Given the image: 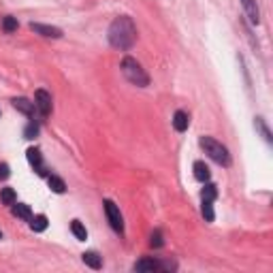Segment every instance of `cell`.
Here are the masks:
<instances>
[{"label":"cell","instance_id":"24","mask_svg":"<svg viewBox=\"0 0 273 273\" xmlns=\"http://www.w3.org/2000/svg\"><path fill=\"white\" fill-rule=\"evenodd\" d=\"M150 246H152V248H162V246H164V239H162V230H160V228H156L154 232H152Z\"/></svg>","mask_w":273,"mask_h":273},{"label":"cell","instance_id":"11","mask_svg":"<svg viewBox=\"0 0 273 273\" xmlns=\"http://www.w3.org/2000/svg\"><path fill=\"white\" fill-rule=\"evenodd\" d=\"M244 4V11L246 15L250 18L252 24H258L260 22V11H258V4H256V0H242Z\"/></svg>","mask_w":273,"mask_h":273},{"label":"cell","instance_id":"12","mask_svg":"<svg viewBox=\"0 0 273 273\" xmlns=\"http://www.w3.org/2000/svg\"><path fill=\"white\" fill-rule=\"evenodd\" d=\"M192 171H194V178L198 180V182H210V178H212V173H210V166H207L203 160H196L194 164H192Z\"/></svg>","mask_w":273,"mask_h":273},{"label":"cell","instance_id":"4","mask_svg":"<svg viewBox=\"0 0 273 273\" xmlns=\"http://www.w3.org/2000/svg\"><path fill=\"white\" fill-rule=\"evenodd\" d=\"M132 269H134V271H150V273H154V271H175V269H178V264L171 262V260L141 258V260H136V262L132 264Z\"/></svg>","mask_w":273,"mask_h":273},{"label":"cell","instance_id":"15","mask_svg":"<svg viewBox=\"0 0 273 273\" xmlns=\"http://www.w3.org/2000/svg\"><path fill=\"white\" fill-rule=\"evenodd\" d=\"M11 207H13V216H18V218L30 222L32 212H30V207H28V205H24V203H18V205H15V203H13Z\"/></svg>","mask_w":273,"mask_h":273},{"label":"cell","instance_id":"19","mask_svg":"<svg viewBox=\"0 0 273 273\" xmlns=\"http://www.w3.org/2000/svg\"><path fill=\"white\" fill-rule=\"evenodd\" d=\"M70 230H73V235L79 239V242H86V239H88V230H86V226L79 220L70 222Z\"/></svg>","mask_w":273,"mask_h":273},{"label":"cell","instance_id":"2","mask_svg":"<svg viewBox=\"0 0 273 273\" xmlns=\"http://www.w3.org/2000/svg\"><path fill=\"white\" fill-rule=\"evenodd\" d=\"M120 68H122V75L132 86H136V88H148L150 86V75L146 73V68L141 66V62H136L134 58H130V56H126L122 60V66Z\"/></svg>","mask_w":273,"mask_h":273},{"label":"cell","instance_id":"3","mask_svg":"<svg viewBox=\"0 0 273 273\" xmlns=\"http://www.w3.org/2000/svg\"><path fill=\"white\" fill-rule=\"evenodd\" d=\"M200 148L205 150V154L210 156L214 162H218L220 166H230V154H228V150L222 146L220 141H216L212 139V136H200Z\"/></svg>","mask_w":273,"mask_h":273},{"label":"cell","instance_id":"23","mask_svg":"<svg viewBox=\"0 0 273 273\" xmlns=\"http://www.w3.org/2000/svg\"><path fill=\"white\" fill-rule=\"evenodd\" d=\"M38 134V122H34V120H30L28 122V126L24 128V136H26V139H34V136Z\"/></svg>","mask_w":273,"mask_h":273},{"label":"cell","instance_id":"9","mask_svg":"<svg viewBox=\"0 0 273 273\" xmlns=\"http://www.w3.org/2000/svg\"><path fill=\"white\" fill-rule=\"evenodd\" d=\"M11 102H13V107L18 109L20 114L28 116V118H34V114H36V107H34V102H32V100L24 98V96H18V98H13Z\"/></svg>","mask_w":273,"mask_h":273},{"label":"cell","instance_id":"13","mask_svg":"<svg viewBox=\"0 0 273 273\" xmlns=\"http://www.w3.org/2000/svg\"><path fill=\"white\" fill-rule=\"evenodd\" d=\"M82 258H84V262L88 264V267H92V269H100V267H102V260H100L98 252H94V250L84 252V254H82Z\"/></svg>","mask_w":273,"mask_h":273},{"label":"cell","instance_id":"7","mask_svg":"<svg viewBox=\"0 0 273 273\" xmlns=\"http://www.w3.org/2000/svg\"><path fill=\"white\" fill-rule=\"evenodd\" d=\"M26 158H28L30 166L34 168L36 175H41V178H47V166H45V160H43L41 150H38V148H28Z\"/></svg>","mask_w":273,"mask_h":273},{"label":"cell","instance_id":"22","mask_svg":"<svg viewBox=\"0 0 273 273\" xmlns=\"http://www.w3.org/2000/svg\"><path fill=\"white\" fill-rule=\"evenodd\" d=\"M18 26H20L18 20L11 18V15H6V18L2 20V30L6 32V34H11V32H15V30H18Z\"/></svg>","mask_w":273,"mask_h":273},{"label":"cell","instance_id":"25","mask_svg":"<svg viewBox=\"0 0 273 273\" xmlns=\"http://www.w3.org/2000/svg\"><path fill=\"white\" fill-rule=\"evenodd\" d=\"M11 175V168H9V164L6 162H0V182L2 180H6Z\"/></svg>","mask_w":273,"mask_h":273},{"label":"cell","instance_id":"5","mask_svg":"<svg viewBox=\"0 0 273 273\" xmlns=\"http://www.w3.org/2000/svg\"><path fill=\"white\" fill-rule=\"evenodd\" d=\"M105 214H107V220L111 224V228L120 235H124V218H122V212H120V207L114 203L111 198H105Z\"/></svg>","mask_w":273,"mask_h":273},{"label":"cell","instance_id":"1","mask_svg":"<svg viewBox=\"0 0 273 273\" xmlns=\"http://www.w3.org/2000/svg\"><path fill=\"white\" fill-rule=\"evenodd\" d=\"M107 36H109L111 47H116L120 52H128L136 41V26H134L132 18H128V15L116 18L111 22Z\"/></svg>","mask_w":273,"mask_h":273},{"label":"cell","instance_id":"16","mask_svg":"<svg viewBox=\"0 0 273 273\" xmlns=\"http://www.w3.org/2000/svg\"><path fill=\"white\" fill-rule=\"evenodd\" d=\"M254 126H256V130H258V132L262 134V139L267 141V143L273 141V134H271V130H269V126L264 124V120H262V118H256V120H254Z\"/></svg>","mask_w":273,"mask_h":273},{"label":"cell","instance_id":"20","mask_svg":"<svg viewBox=\"0 0 273 273\" xmlns=\"http://www.w3.org/2000/svg\"><path fill=\"white\" fill-rule=\"evenodd\" d=\"M200 214H203V218H205L207 222H214V218H216V214H214V200H205V198H203Z\"/></svg>","mask_w":273,"mask_h":273},{"label":"cell","instance_id":"6","mask_svg":"<svg viewBox=\"0 0 273 273\" xmlns=\"http://www.w3.org/2000/svg\"><path fill=\"white\" fill-rule=\"evenodd\" d=\"M34 107L38 111V116L41 118H50L52 114V94L47 90H36L34 92Z\"/></svg>","mask_w":273,"mask_h":273},{"label":"cell","instance_id":"26","mask_svg":"<svg viewBox=\"0 0 273 273\" xmlns=\"http://www.w3.org/2000/svg\"><path fill=\"white\" fill-rule=\"evenodd\" d=\"M0 239H2V232H0Z\"/></svg>","mask_w":273,"mask_h":273},{"label":"cell","instance_id":"10","mask_svg":"<svg viewBox=\"0 0 273 273\" xmlns=\"http://www.w3.org/2000/svg\"><path fill=\"white\" fill-rule=\"evenodd\" d=\"M188 126H190V116L186 114V111H175V116H173V128L178 132H186L188 130Z\"/></svg>","mask_w":273,"mask_h":273},{"label":"cell","instance_id":"18","mask_svg":"<svg viewBox=\"0 0 273 273\" xmlns=\"http://www.w3.org/2000/svg\"><path fill=\"white\" fill-rule=\"evenodd\" d=\"M216 196H218V186L212 182H205V188L200 190V198L205 200H216Z\"/></svg>","mask_w":273,"mask_h":273},{"label":"cell","instance_id":"21","mask_svg":"<svg viewBox=\"0 0 273 273\" xmlns=\"http://www.w3.org/2000/svg\"><path fill=\"white\" fill-rule=\"evenodd\" d=\"M0 200H2L4 205H13L15 200H18V194H15L13 188H0Z\"/></svg>","mask_w":273,"mask_h":273},{"label":"cell","instance_id":"14","mask_svg":"<svg viewBox=\"0 0 273 273\" xmlns=\"http://www.w3.org/2000/svg\"><path fill=\"white\" fill-rule=\"evenodd\" d=\"M47 184H50L52 192H56V194H64V190H66V184L58 175H47Z\"/></svg>","mask_w":273,"mask_h":273},{"label":"cell","instance_id":"17","mask_svg":"<svg viewBox=\"0 0 273 273\" xmlns=\"http://www.w3.org/2000/svg\"><path fill=\"white\" fill-rule=\"evenodd\" d=\"M30 228L34 230V232H43L47 228V218H45L43 214L32 216V218H30Z\"/></svg>","mask_w":273,"mask_h":273},{"label":"cell","instance_id":"8","mask_svg":"<svg viewBox=\"0 0 273 273\" xmlns=\"http://www.w3.org/2000/svg\"><path fill=\"white\" fill-rule=\"evenodd\" d=\"M30 30L36 32V34H41V36H47V38H60L62 36V30L60 28L47 26V24H34V22H32L30 24Z\"/></svg>","mask_w":273,"mask_h":273}]
</instances>
